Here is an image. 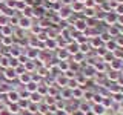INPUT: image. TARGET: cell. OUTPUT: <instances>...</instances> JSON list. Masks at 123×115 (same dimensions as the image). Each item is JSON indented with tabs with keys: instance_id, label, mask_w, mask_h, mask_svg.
<instances>
[{
	"instance_id": "cell-53",
	"label": "cell",
	"mask_w": 123,
	"mask_h": 115,
	"mask_svg": "<svg viewBox=\"0 0 123 115\" xmlns=\"http://www.w3.org/2000/svg\"><path fill=\"white\" fill-rule=\"evenodd\" d=\"M55 2H59V0H48V3H51V5H52V3H55Z\"/></svg>"
},
{
	"instance_id": "cell-50",
	"label": "cell",
	"mask_w": 123,
	"mask_h": 115,
	"mask_svg": "<svg viewBox=\"0 0 123 115\" xmlns=\"http://www.w3.org/2000/svg\"><path fill=\"white\" fill-rule=\"evenodd\" d=\"M92 97H94V92H91V91H85L83 92V98L85 100H92Z\"/></svg>"
},
{
	"instance_id": "cell-24",
	"label": "cell",
	"mask_w": 123,
	"mask_h": 115,
	"mask_svg": "<svg viewBox=\"0 0 123 115\" xmlns=\"http://www.w3.org/2000/svg\"><path fill=\"white\" fill-rule=\"evenodd\" d=\"M17 80H18V81H20V84H23V86H25V84H28L29 81H31V74H29V72H23V74H20V75H18L17 77Z\"/></svg>"
},
{
	"instance_id": "cell-23",
	"label": "cell",
	"mask_w": 123,
	"mask_h": 115,
	"mask_svg": "<svg viewBox=\"0 0 123 115\" xmlns=\"http://www.w3.org/2000/svg\"><path fill=\"white\" fill-rule=\"evenodd\" d=\"M15 43V38L12 35H9V37H2L0 35V45L2 46H12Z\"/></svg>"
},
{
	"instance_id": "cell-17",
	"label": "cell",
	"mask_w": 123,
	"mask_h": 115,
	"mask_svg": "<svg viewBox=\"0 0 123 115\" xmlns=\"http://www.w3.org/2000/svg\"><path fill=\"white\" fill-rule=\"evenodd\" d=\"M94 69H95L97 74H106V63L103 60L95 61V63H94Z\"/></svg>"
},
{
	"instance_id": "cell-20",
	"label": "cell",
	"mask_w": 123,
	"mask_h": 115,
	"mask_svg": "<svg viewBox=\"0 0 123 115\" xmlns=\"http://www.w3.org/2000/svg\"><path fill=\"white\" fill-rule=\"evenodd\" d=\"M88 41H89V45H91L92 49H97V48H100V46H103V41H102V38H100V35L92 37V38H89Z\"/></svg>"
},
{
	"instance_id": "cell-46",
	"label": "cell",
	"mask_w": 123,
	"mask_h": 115,
	"mask_svg": "<svg viewBox=\"0 0 123 115\" xmlns=\"http://www.w3.org/2000/svg\"><path fill=\"white\" fill-rule=\"evenodd\" d=\"M25 8H26L25 0H17V5H15V11H17V12L20 11V12H22V11L25 9Z\"/></svg>"
},
{
	"instance_id": "cell-37",
	"label": "cell",
	"mask_w": 123,
	"mask_h": 115,
	"mask_svg": "<svg viewBox=\"0 0 123 115\" xmlns=\"http://www.w3.org/2000/svg\"><path fill=\"white\" fill-rule=\"evenodd\" d=\"M37 112H38V114H42V115L49 114V106H48V104H43V101L38 103V109H37Z\"/></svg>"
},
{
	"instance_id": "cell-5",
	"label": "cell",
	"mask_w": 123,
	"mask_h": 115,
	"mask_svg": "<svg viewBox=\"0 0 123 115\" xmlns=\"http://www.w3.org/2000/svg\"><path fill=\"white\" fill-rule=\"evenodd\" d=\"M117 12L115 11H109V12H106V15H105V22L106 23V26H109V25H115L117 23Z\"/></svg>"
},
{
	"instance_id": "cell-26",
	"label": "cell",
	"mask_w": 123,
	"mask_h": 115,
	"mask_svg": "<svg viewBox=\"0 0 123 115\" xmlns=\"http://www.w3.org/2000/svg\"><path fill=\"white\" fill-rule=\"evenodd\" d=\"M57 68L60 72H66L69 69V60H57Z\"/></svg>"
},
{
	"instance_id": "cell-47",
	"label": "cell",
	"mask_w": 123,
	"mask_h": 115,
	"mask_svg": "<svg viewBox=\"0 0 123 115\" xmlns=\"http://www.w3.org/2000/svg\"><path fill=\"white\" fill-rule=\"evenodd\" d=\"M100 38H102L103 45H105L106 41H109V40H111V38H112V37H111V35H109V34H108V32H100Z\"/></svg>"
},
{
	"instance_id": "cell-33",
	"label": "cell",
	"mask_w": 123,
	"mask_h": 115,
	"mask_svg": "<svg viewBox=\"0 0 123 115\" xmlns=\"http://www.w3.org/2000/svg\"><path fill=\"white\" fill-rule=\"evenodd\" d=\"M72 57V61H75V63H79L80 66H82V61H85V58H86V55L85 54H82V52H77V54H74V55H71Z\"/></svg>"
},
{
	"instance_id": "cell-9",
	"label": "cell",
	"mask_w": 123,
	"mask_h": 115,
	"mask_svg": "<svg viewBox=\"0 0 123 115\" xmlns=\"http://www.w3.org/2000/svg\"><path fill=\"white\" fill-rule=\"evenodd\" d=\"M55 57L57 60H69V52L66 51V48H57L55 49Z\"/></svg>"
},
{
	"instance_id": "cell-27",
	"label": "cell",
	"mask_w": 123,
	"mask_h": 115,
	"mask_svg": "<svg viewBox=\"0 0 123 115\" xmlns=\"http://www.w3.org/2000/svg\"><path fill=\"white\" fill-rule=\"evenodd\" d=\"M83 74H85V77H86V78H94V75L97 74V72H95L94 66H89V64H86V68L83 69Z\"/></svg>"
},
{
	"instance_id": "cell-1",
	"label": "cell",
	"mask_w": 123,
	"mask_h": 115,
	"mask_svg": "<svg viewBox=\"0 0 123 115\" xmlns=\"http://www.w3.org/2000/svg\"><path fill=\"white\" fill-rule=\"evenodd\" d=\"M72 14H74V12H72V9H71V6H69V5H62V8L59 9V12H57V17H59L60 20L66 22Z\"/></svg>"
},
{
	"instance_id": "cell-45",
	"label": "cell",
	"mask_w": 123,
	"mask_h": 115,
	"mask_svg": "<svg viewBox=\"0 0 123 115\" xmlns=\"http://www.w3.org/2000/svg\"><path fill=\"white\" fill-rule=\"evenodd\" d=\"M85 8H89V9H95L97 8V3H95V0H86V2L83 3Z\"/></svg>"
},
{
	"instance_id": "cell-29",
	"label": "cell",
	"mask_w": 123,
	"mask_h": 115,
	"mask_svg": "<svg viewBox=\"0 0 123 115\" xmlns=\"http://www.w3.org/2000/svg\"><path fill=\"white\" fill-rule=\"evenodd\" d=\"M29 101L31 103H36V104H38V103H42L43 101V97H42L38 92H32V94H29Z\"/></svg>"
},
{
	"instance_id": "cell-49",
	"label": "cell",
	"mask_w": 123,
	"mask_h": 115,
	"mask_svg": "<svg viewBox=\"0 0 123 115\" xmlns=\"http://www.w3.org/2000/svg\"><path fill=\"white\" fill-rule=\"evenodd\" d=\"M18 64H20V63H18V60L17 58H12V57H11V58H9V68H17L18 66Z\"/></svg>"
},
{
	"instance_id": "cell-22",
	"label": "cell",
	"mask_w": 123,
	"mask_h": 115,
	"mask_svg": "<svg viewBox=\"0 0 123 115\" xmlns=\"http://www.w3.org/2000/svg\"><path fill=\"white\" fill-rule=\"evenodd\" d=\"M83 92H85V89H83L82 86H79V87H75V89H72V98H74V100H79V101H82Z\"/></svg>"
},
{
	"instance_id": "cell-11",
	"label": "cell",
	"mask_w": 123,
	"mask_h": 115,
	"mask_svg": "<svg viewBox=\"0 0 123 115\" xmlns=\"http://www.w3.org/2000/svg\"><path fill=\"white\" fill-rule=\"evenodd\" d=\"M0 35L2 37H9V35H14V26H11L9 23L5 26H2V29H0Z\"/></svg>"
},
{
	"instance_id": "cell-36",
	"label": "cell",
	"mask_w": 123,
	"mask_h": 115,
	"mask_svg": "<svg viewBox=\"0 0 123 115\" xmlns=\"http://www.w3.org/2000/svg\"><path fill=\"white\" fill-rule=\"evenodd\" d=\"M79 110H80L82 114L89 112V110H91V104H89V103H86V101H80V103H79Z\"/></svg>"
},
{
	"instance_id": "cell-35",
	"label": "cell",
	"mask_w": 123,
	"mask_h": 115,
	"mask_svg": "<svg viewBox=\"0 0 123 115\" xmlns=\"http://www.w3.org/2000/svg\"><path fill=\"white\" fill-rule=\"evenodd\" d=\"M9 55H0V68L2 69H6L9 68Z\"/></svg>"
},
{
	"instance_id": "cell-30",
	"label": "cell",
	"mask_w": 123,
	"mask_h": 115,
	"mask_svg": "<svg viewBox=\"0 0 123 115\" xmlns=\"http://www.w3.org/2000/svg\"><path fill=\"white\" fill-rule=\"evenodd\" d=\"M74 78H75V81L79 83V86H85V84H86V81H88V78L85 77L83 72H77Z\"/></svg>"
},
{
	"instance_id": "cell-34",
	"label": "cell",
	"mask_w": 123,
	"mask_h": 115,
	"mask_svg": "<svg viewBox=\"0 0 123 115\" xmlns=\"http://www.w3.org/2000/svg\"><path fill=\"white\" fill-rule=\"evenodd\" d=\"M37 87H38V83H36V81H31L28 83V84H25V89L29 92V94H32V92H37Z\"/></svg>"
},
{
	"instance_id": "cell-21",
	"label": "cell",
	"mask_w": 123,
	"mask_h": 115,
	"mask_svg": "<svg viewBox=\"0 0 123 115\" xmlns=\"http://www.w3.org/2000/svg\"><path fill=\"white\" fill-rule=\"evenodd\" d=\"M60 98L65 100V101L72 100V91L68 89V87H62V91H60Z\"/></svg>"
},
{
	"instance_id": "cell-6",
	"label": "cell",
	"mask_w": 123,
	"mask_h": 115,
	"mask_svg": "<svg viewBox=\"0 0 123 115\" xmlns=\"http://www.w3.org/2000/svg\"><path fill=\"white\" fill-rule=\"evenodd\" d=\"M6 97H8V103H17L20 100V94L15 89H9L6 92Z\"/></svg>"
},
{
	"instance_id": "cell-3",
	"label": "cell",
	"mask_w": 123,
	"mask_h": 115,
	"mask_svg": "<svg viewBox=\"0 0 123 115\" xmlns=\"http://www.w3.org/2000/svg\"><path fill=\"white\" fill-rule=\"evenodd\" d=\"M3 78H5V81H14V80H17V72H15V69L14 68L3 69Z\"/></svg>"
},
{
	"instance_id": "cell-7",
	"label": "cell",
	"mask_w": 123,
	"mask_h": 115,
	"mask_svg": "<svg viewBox=\"0 0 123 115\" xmlns=\"http://www.w3.org/2000/svg\"><path fill=\"white\" fill-rule=\"evenodd\" d=\"M20 54H23V48H22V46H18L17 43H14L12 46H9V57L17 58Z\"/></svg>"
},
{
	"instance_id": "cell-32",
	"label": "cell",
	"mask_w": 123,
	"mask_h": 115,
	"mask_svg": "<svg viewBox=\"0 0 123 115\" xmlns=\"http://www.w3.org/2000/svg\"><path fill=\"white\" fill-rule=\"evenodd\" d=\"M6 109L9 110L11 114H18V112H20V106H18V103H8Z\"/></svg>"
},
{
	"instance_id": "cell-52",
	"label": "cell",
	"mask_w": 123,
	"mask_h": 115,
	"mask_svg": "<svg viewBox=\"0 0 123 115\" xmlns=\"http://www.w3.org/2000/svg\"><path fill=\"white\" fill-rule=\"evenodd\" d=\"M0 115H11V112H9V110H8L6 107H5L3 110H0Z\"/></svg>"
},
{
	"instance_id": "cell-54",
	"label": "cell",
	"mask_w": 123,
	"mask_h": 115,
	"mask_svg": "<svg viewBox=\"0 0 123 115\" xmlns=\"http://www.w3.org/2000/svg\"><path fill=\"white\" fill-rule=\"evenodd\" d=\"M120 35H123V26H120Z\"/></svg>"
},
{
	"instance_id": "cell-43",
	"label": "cell",
	"mask_w": 123,
	"mask_h": 115,
	"mask_svg": "<svg viewBox=\"0 0 123 115\" xmlns=\"http://www.w3.org/2000/svg\"><path fill=\"white\" fill-rule=\"evenodd\" d=\"M94 51H95V54H97V57H98V58H102V57H103V55H105V54L108 52V49L105 48V45H103V46H100V48L94 49Z\"/></svg>"
},
{
	"instance_id": "cell-19",
	"label": "cell",
	"mask_w": 123,
	"mask_h": 115,
	"mask_svg": "<svg viewBox=\"0 0 123 115\" xmlns=\"http://www.w3.org/2000/svg\"><path fill=\"white\" fill-rule=\"evenodd\" d=\"M109 68H111V71H122L123 69V61L120 58H114L109 63Z\"/></svg>"
},
{
	"instance_id": "cell-13",
	"label": "cell",
	"mask_w": 123,
	"mask_h": 115,
	"mask_svg": "<svg viewBox=\"0 0 123 115\" xmlns=\"http://www.w3.org/2000/svg\"><path fill=\"white\" fill-rule=\"evenodd\" d=\"M120 77H122V72L120 71H109V72H106V80H108V81L115 83Z\"/></svg>"
},
{
	"instance_id": "cell-56",
	"label": "cell",
	"mask_w": 123,
	"mask_h": 115,
	"mask_svg": "<svg viewBox=\"0 0 123 115\" xmlns=\"http://www.w3.org/2000/svg\"><path fill=\"white\" fill-rule=\"evenodd\" d=\"M79 2H82V3H85V2H86V0H79Z\"/></svg>"
},
{
	"instance_id": "cell-42",
	"label": "cell",
	"mask_w": 123,
	"mask_h": 115,
	"mask_svg": "<svg viewBox=\"0 0 123 115\" xmlns=\"http://www.w3.org/2000/svg\"><path fill=\"white\" fill-rule=\"evenodd\" d=\"M112 103H114V100H112V97H103V100H102V104L106 107V109H109L111 106H112Z\"/></svg>"
},
{
	"instance_id": "cell-12",
	"label": "cell",
	"mask_w": 123,
	"mask_h": 115,
	"mask_svg": "<svg viewBox=\"0 0 123 115\" xmlns=\"http://www.w3.org/2000/svg\"><path fill=\"white\" fill-rule=\"evenodd\" d=\"M106 32L109 34L112 38H115V37L120 35V26H118V25H109L108 29H106Z\"/></svg>"
},
{
	"instance_id": "cell-51",
	"label": "cell",
	"mask_w": 123,
	"mask_h": 115,
	"mask_svg": "<svg viewBox=\"0 0 123 115\" xmlns=\"http://www.w3.org/2000/svg\"><path fill=\"white\" fill-rule=\"evenodd\" d=\"M103 97L100 94H94V97H92V101H94V104H97V103H102Z\"/></svg>"
},
{
	"instance_id": "cell-41",
	"label": "cell",
	"mask_w": 123,
	"mask_h": 115,
	"mask_svg": "<svg viewBox=\"0 0 123 115\" xmlns=\"http://www.w3.org/2000/svg\"><path fill=\"white\" fill-rule=\"evenodd\" d=\"M82 14H83V17L85 18H92L95 15V9H89V8H85V9L82 11Z\"/></svg>"
},
{
	"instance_id": "cell-16",
	"label": "cell",
	"mask_w": 123,
	"mask_h": 115,
	"mask_svg": "<svg viewBox=\"0 0 123 115\" xmlns=\"http://www.w3.org/2000/svg\"><path fill=\"white\" fill-rule=\"evenodd\" d=\"M45 49L46 51H49V52H52V51H55L57 49V41H55V38H48V40L45 41Z\"/></svg>"
},
{
	"instance_id": "cell-14",
	"label": "cell",
	"mask_w": 123,
	"mask_h": 115,
	"mask_svg": "<svg viewBox=\"0 0 123 115\" xmlns=\"http://www.w3.org/2000/svg\"><path fill=\"white\" fill-rule=\"evenodd\" d=\"M69 6H71V9H72V12H74V14H77V12H82V11L85 9L83 3H82V2H79V0H72Z\"/></svg>"
},
{
	"instance_id": "cell-18",
	"label": "cell",
	"mask_w": 123,
	"mask_h": 115,
	"mask_svg": "<svg viewBox=\"0 0 123 115\" xmlns=\"http://www.w3.org/2000/svg\"><path fill=\"white\" fill-rule=\"evenodd\" d=\"M91 109H92V112H94L95 115H105L106 112V107L102 104V103H97V104H94V106H91Z\"/></svg>"
},
{
	"instance_id": "cell-48",
	"label": "cell",
	"mask_w": 123,
	"mask_h": 115,
	"mask_svg": "<svg viewBox=\"0 0 123 115\" xmlns=\"http://www.w3.org/2000/svg\"><path fill=\"white\" fill-rule=\"evenodd\" d=\"M9 23V17H6L5 14H0V26H5Z\"/></svg>"
},
{
	"instance_id": "cell-44",
	"label": "cell",
	"mask_w": 123,
	"mask_h": 115,
	"mask_svg": "<svg viewBox=\"0 0 123 115\" xmlns=\"http://www.w3.org/2000/svg\"><path fill=\"white\" fill-rule=\"evenodd\" d=\"M17 103H18V106H20V109H28V106H29V100L28 98H20Z\"/></svg>"
},
{
	"instance_id": "cell-8",
	"label": "cell",
	"mask_w": 123,
	"mask_h": 115,
	"mask_svg": "<svg viewBox=\"0 0 123 115\" xmlns=\"http://www.w3.org/2000/svg\"><path fill=\"white\" fill-rule=\"evenodd\" d=\"M46 8L43 5H38V6H34V12H32V18H42L43 15L46 14Z\"/></svg>"
},
{
	"instance_id": "cell-31",
	"label": "cell",
	"mask_w": 123,
	"mask_h": 115,
	"mask_svg": "<svg viewBox=\"0 0 123 115\" xmlns=\"http://www.w3.org/2000/svg\"><path fill=\"white\" fill-rule=\"evenodd\" d=\"M105 48L108 49V51H111V52H114L115 49L118 48V45H117V41H115V38H111L109 41H106L105 43Z\"/></svg>"
},
{
	"instance_id": "cell-15",
	"label": "cell",
	"mask_w": 123,
	"mask_h": 115,
	"mask_svg": "<svg viewBox=\"0 0 123 115\" xmlns=\"http://www.w3.org/2000/svg\"><path fill=\"white\" fill-rule=\"evenodd\" d=\"M66 51L69 52V55H74V54H77V52H79V43H75L74 40L68 41V45H66Z\"/></svg>"
},
{
	"instance_id": "cell-57",
	"label": "cell",
	"mask_w": 123,
	"mask_h": 115,
	"mask_svg": "<svg viewBox=\"0 0 123 115\" xmlns=\"http://www.w3.org/2000/svg\"><path fill=\"white\" fill-rule=\"evenodd\" d=\"M11 115H20V114H11Z\"/></svg>"
},
{
	"instance_id": "cell-39",
	"label": "cell",
	"mask_w": 123,
	"mask_h": 115,
	"mask_svg": "<svg viewBox=\"0 0 123 115\" xmlns=\"http://www.w3.org/2000/svg\"><path fill=\"white\" fill-rule=\"evenodd\" d=\"M114 58H115V55H114V52H111V51H108V52L105 54V55H103V57H102V60H103V61H105V63H106V64H109V63H111V61H112V60H114Z\"/></svg>"
},
{
	"instance_id": "cell-4",
	"label": "cell",
	"mask_w": 123,
	"mask_h": 115,
	"mask_svg": "<svg viewBox=\"0 0 123 115\" xmlns=\"http://www.w3.org/2000/svg\"><path fill=\"white\" fill-rule=\"evenodd\" d=\"M72 28L75 31H79V32H83L85 29L88 28V23H86V18H75V22L72 23Z\"/></svg>"
},
{
	"instance_id": "cell-59",
	"label": "cell",
	"mask_w": 123,
	"mask_h": 115,
	"mask_svg": "<svg viewBox=\"0 0 123 115\" xmlns=\"http://www.w3.org/2000/svg\"><path fill=\"white\" fill-rule=\"evenodd\" d=\"M0 29H2V26H0Z\"/></svg>"
},
{
	"instance_id": "cell-10",
	"label": "cell",
	"mask_w": 123,
	"mask_h": 115,
	"mask_svg": "<svg viewBox=\"0 0 123 115\" xmlns=\"http://www.w3.org/2000/svg\"><path fill=\"white\" fill-rule=\"evenodd\" d=\"M23 66H25V71L26 72H29V74H32V72H36L37 71V60H28L26 61L25 64H23Z\"/></svg>"
},
{
	"instance_id": "cell-2",
	"label": "cell",
	"mask_w": 123,
	"mask_h": 115,
	"mask_svg": "<svg viewBox=\"0 0 123 115\" xmlns=\"http://www.w3.org/2000/svg\"><path fill=\"white\" fill-rule=\"evenodd\" d=\"M31 26H32V18L25 17V15H22V17L18 18V25H17L18 29H22V31H29Z\"/></svg>"
},
{
	"instance_id": "cell-55",
	"label": "cell",
	"mask_w": 123,
	"mask_h": 115,
	"mask_svg": "<svg viewBox=\"0 0 123 115\" xmlns=\"http://www.w3.org/2000/svg\"><path fill=\"white\" fill-rule=\"evenodd\" d=\"M117 2H118V3H120V5H123V0H117Z\"/></svg>"
},
{
	"instance_id": "cell-38",
	"label": "cell",
	"mask_w": 123,
	"mask_h": 115,
	"mask_svg": "<svg viewBox=\"0 0 123 115\" xmlns=\"http://www.w3.org/2000/svg\"><path fill=\"white\" fill-rule=\"evenodd\" d=\"M55 101H57L55 97H51V95H45V97H43V103H45V104H48L49 107L55 104Z\"/></svg>"
},
{
	"instance_id": "cell-28",
	"label": "cell",
	"mask_w": 123,
	"mask_h": 115,
	"mask_svg": "<svg viewBox=\"0 0 123 115\" xmlns=\"http://www.w3.org/2000/svg\"><path fill=\"white\" fill-rule=\"evenodd\" d=\"M48 86H49V84H48V83H46V81H45V80H43V81H42V83H38V87H37V92H38V94H40V95H42V97H45V95H46V94H48Z\"/></svg>"
},
{
	"instance_id": "cell-25",
	"label": "cell",
	"mask_w": 123,
	"mask_h": 115,
	"mask_svg": "<svg viewBox=\"0 0 123 115\" xmlns=\"http://www.w3.org/2000/svg\"><path fill=\"white\" fill-rule=\"evenodd\" d=\"M79 51L82 52V54H85V55H88V54H91V51H92V48H91L89 41H85V43H82V45H79Z\"/></svg>"
},
{
	"instance_id": "cell-40",
	"label": "cell",
	"mask_w": 123,
	"mask_h": 115,
	"mask_svg": "<svg viewBox=\"0 0 123 115\" xmlns=\"http://www.w3.org/2000/svg\"><path fill=\"white\" fill-rule=\"evenodd\" d=\"M29 31H31V34H32V35H36V37H37L38 34H40L42 31H45V29L37 23V25H32V26H31V29H29Z\"/></svg>"
},
{
	"instance_id": "cell-58",
	"label": "cell",
	"mask_w": 123,
	"mask_h": 115,
	"mask_svg": "<svg viewBox=\"0 0 123 115\" xmlns=\"http://www.w3.org/2000/svg\"><path fill=\"white\" fill-rule=\"evenodd\" d=\"M0 52H2V45H0Z\"/></svg>"
}]
</instances>
